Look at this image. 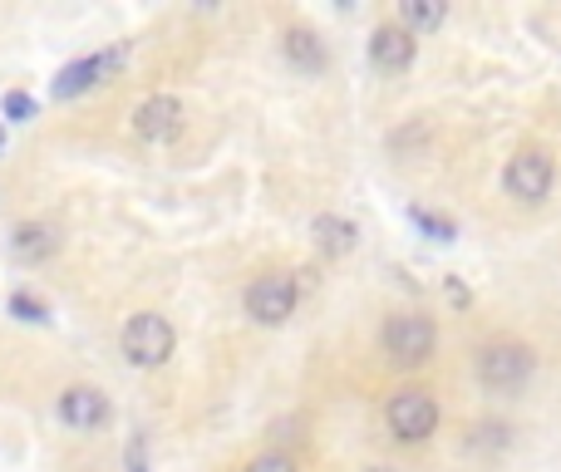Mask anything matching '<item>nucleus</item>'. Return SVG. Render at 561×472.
<instances>
[{"label":"nucleus","mask_w":561,"mask_h":472,"mask_svg":"<svg viewBox=\"0 0 561 472\" xmlns=\"http://www.w3.org/2000/svg\"><path fill=\"white\" fill-rule=\"evenodd\" d=\"M385 428L394 434V444H428L438 434V404L424 384H404L389 394L385 404Z\"/></svg>","instance_id":"f257e3e1"},{"label":"nucleus","mask_w":561,"mask_h":472,"mask_svg":"<svg viewBox=\"0 0 561 472\" xmlns=\"http://www.w3.org/2000/svg\"><path fill=\"white\" fill-rule=\"evenodd\" d=\"M537 369V355L527 345H517V339H493V345L478 349L473 359V375L483 389H493V394H513V389H523L527 379H533Z\"/></svg>","instance_id":"f03ea898"},{"label":"nucleus","mask_w":561,"mask_h":472,"mask_svg":"<svg viewBox=\"0 0 561 472\" xmlns=\"http://www.w3.org/2000/svg\"><path fill=\"white\" fill-rule=\"evenodd\" d=\"M118 345H124V359H128V365L158 369V365H168V359H173L178 335H173V325H168L158 310H138V315H128V325H124V335H118Z\"/></svg>","instance_id":"7ed1b4c3"},{"label":"nucleus","mask_w":561,"mask_h":472,"mask_svg":"<svg viewBox=\"0 0 561 472\" xmlns=\"http://www.w3.org/2000/svg\"><path fill=\"white\" fill-rule=\"evenodd\" d=\"M379 345H385V355L394 359V365L404 369H419L434 359V345H438V330L428 315H389L385 330H379Z\"/></svg>","instance_id":"20e7f679"},{"label":"nucleus","mask_w":561,"mask_h":472,"mask_svg":"<svg viewBox=\"0 0 561 472\" xmlns=\"http://www.w3.org/2000/svg\"><path fill=\"white\" fill-rule=\"evenodd\" d=\"M552 183H557V163L547 148H517L503 168V193L513 197V203H527V207L547 203Z\"/></svg>","instance_id":"39448f33"},{"label":"nucleus","mask_w":561,"mask_h":472,"mask_svg":"<svg viewBox=\"0 0 561 472\" xmlns=\"http://www.w3.org/2000/svg\"><path fill=\"white\" fill-rule=\"evenodd\" d=\"M296 280L280 276V270H272V276L252 280V290H247V315L256 320V325H286L290 315H296Z\"/></svg>","instance_id":"423d86ee"},{"label":"nucleus","mask_w":561,"mask_h":472,"mask_svg":"<svg viewBox=\"0 0 561 472\" xmlns=\"http://www.w3.org/2000/svg\"><path fill=\"white\" fill-rule=\"evenodd\" d=\"M134 134L144 143H173L183 134V99L173 94H153L134 108Z\"/></svg>","instance_id":"0eeeda50"},{"label":"nucleus","mask_w":561,"mask_h":472,"mask_svg":"<svg viewBox=\"0 0 561 472\" xmlns=\"http://www.w3.org/2000/svg\"><path fill=\"white\" fill-rule=\"evenodd\" d=\"M124 65V49H99V55L79 59V65H65L55 79V99H75V94H89L94 84L114 79V69Z\"/></svg>","instance_id":"6e6552de"},{"label":"nucleus","mask_w":561,"mask_h":472,"mask_svg":"<svg viewBox=\"0 0 561 472\" xmlns=\"http://www.w3.org/2000/svg\"><path fill=\"white\" fill-rule=\"evenodd\" d=\"M108 399L99 394L94 384H75V389H65L59 394V418H65L75 434H94V428H104L108 424Z\"/></svg>","instance_id":"1a4fd4ad"},{"label":"nucleus","mask_w":561,"mask_h":472,"mask_svg":"<svg viewBox=\"0 0 561 472\" xmlns=\"http://www.w3.org/2000/svg\"><path fill=\"white\" fill-rule=\"evenodd\" d=\"M414 55H419L414 35H409V30H399V25H379L375 35H369V59H375L385 74L409 69V65H414Z\"/></svg>","instance_id":"9d476101"},{"label":"nucleus","mask_w":561,"mask_h":472,"mask_svg":"<svg viewBox=\"0 0 561 472\" xmlns=\"http://www.w3.org/2000/svg\"><path fill=\"white\" fill-rule=\"evenodd\" d=\"M310 237H316V246L325 251V256H345V251H355V222H345V217H335V212H325V217H316L310 222Z\"/></svg>","instance_id":"9b49d317"},{"label":"nucleus","mask_w":561,"mask_h":472,"mask_svg":"<svg viewBox=\"0 0 561 472\" xmlns=\"http://www.w3.org/2000/svg\"><path fill=\"white\" fill-rule=\"evenodd\" d=\"M286 59L296 69H306V74H320L325 69V45H320L316 30L296 25V30H286Z\"/></svg>","instance_id":"f8f14e48"},{"label":"nucleus","mask_w":561,"mask_h":472,"mask_svg":"<svg viewBox=\"0 0 561 472\" xmlns=\"http://www.w3.org/2000/svg\"><path fill=\"white\" fill-rule=\"evenodd\" d=\"M448 10L438 5V0H399V30H409V35H428V30L444 25Z\"/></svg>","instance_id":"ddd939ff"},{"label":"nucleus","mask_w":561,"mask_h":472,"mask_svg":"<svg viewBox=\"0 0 561 472\" xmlns=\"http://www.w3.org/2000/svg\"><path fill=\"white\" fill-rule=\"evenodd\" d=\"M15 251L25 261H39V256H49V251H55V232H49V227H20L15 232Z\"/></svg>","instance_id":"4468645a"},{"label":"nucleus","mask_w":561,"mask_h":472,"mask_svg":"<svg viewBox=\"0 0 561 472\" xmlns=\"http://www.w3.org/2000/svg\"><path fill=\"white\" fill-rule=\"evenodd\" d=\"M409 222H414L428 241H454L458 237V227L448 222V217H434V212H424V207H409Z\"/></svg>","instance_id":"2eb2a0df"},{"label":"nucleus","mask_w":561,"mask_h":472,"mask_svg":"<svg viewBox=\"0 0 561 472\" xmlns=\"http://www.w3.org/2000/svg\"><path fill=\"white\" fill-rule=\"evenodd\" d=\"M247 472H296V463H290L286 453H262L247 463Z\"/></svg>","instance_id":"dca6fc26"},{"label":"nucleus","mask_w":561,"mask_h":472,"mask_svg":"<svg viewBox=\"0 0 561 472\" xmlns=\"http://www.w3.org/2000/svg\"><path fill=\"white\" fill-rule=\"evenodd\" d=\"M10 310H15V315H20V320H45V306H39V300H30V296H25V290H20V296H15V300H10Z\"/></svg>","instance_id":"f3484780"},{"label":"nucleus","mask_w":561,"mask_h":472,"mask_svg":"<svg viewBox=\"0 0 561 472\" xmlns=\"http://www.w3.org/2000/svg\"><path fill=\"white\" fill-rule=\"evenodd\" d=\"M35 114V99L30 94H5V118H30Z\"/></svg>","instance_id":"a211bd4d"},{"label":"nucleus","mask_w":561,"mask_h":472,"mask_svg":"<svg viewBox=\"0 0 561 472\" xmlns=\"http://www.w3.org/2000/svg\"><path fill=\"white\" fill-rule=\"evenodd\" d=\"M128 472H148V458H144V438H128Z\"/></svg>","instance_id":"6ab92c4d"},{"label":"nucleus","mask_w":561,"mask_h":472,"mask_svg":"<svg viewBox=\"0 0 561 472\" xmlns=\"http://www.w3.org/2000/svg\"><path fill=\"white\" fill-rule=\"evenodd\" d=\"M444 290H448V300H454V306H458V310H463V306H468V290H463V286H458V280H454V276H448V286H444Z\"/></svg>","instance_id":"aec40b11"},{"label":"nucleus","mask_w":561,"mask_h":472,"mask_svg":"<svg viewBox=\"0 0 561 472\" xmlns=\"http://www.w3.org/2000/svg\"><path fill=\"white\" fill-rule=\"evenodd\" d=\"M365 472H394V468H365Z\"/></svg>","instance_id":"412c9836"},{"label":"nucleus","mask_w":561,"mask_h":472,"mask_svg":"<svg viewBox=\"0 0 561 472\" xmlns=\"http://www.w3.org/2000/svg\"><path fill=\"white\" fill-rule=\"evenodd\" d=\"M0 143H5V134H0Z\"/></svg>","instance_id":"4be33fe9"}]
</instances>
